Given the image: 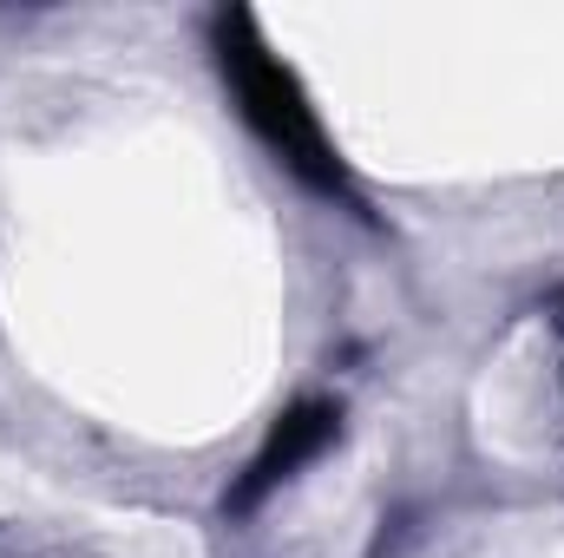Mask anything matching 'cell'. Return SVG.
<instances>
[{
	"mask_svg": "<svg viewBox=\"0 0 564 558\" xmlns=\"http://www.w3.org/2000/svg\"><path fill=\"white\" fill-rule=\"evenodd\" d=\"M335 408L328 401H302V408H289V415L276 420V433H270V447L250 460V473H243V486L230 493V513H250L270 486H282V480H295V466L302 460H315L328 440H335Z\"/></svg>",
	"mask_w": 564,
	"mask_h": 558,
	"instance_id": "2",
	"label": "cell"
},
{
	"mask_svg": "<svg viewBox=\"0 0 564 558\" xmlns=\"http://www.w3.org/2000/svg\"><path fill=\"white\" fill-rule=\"evenodd\" d=\"M217 66H224V79H230V93H237L250 132L270 144L302 184L341 191V158H335L328 132H322L308 93L295 86V73L282 66L276 53L263 46V33H257L250 13H217Z\"/></svg>",
	"mask_w": 564,
	"mask_h": 558,
	"instance_id": "1",
	"label": "cell"
}]
</instances>
